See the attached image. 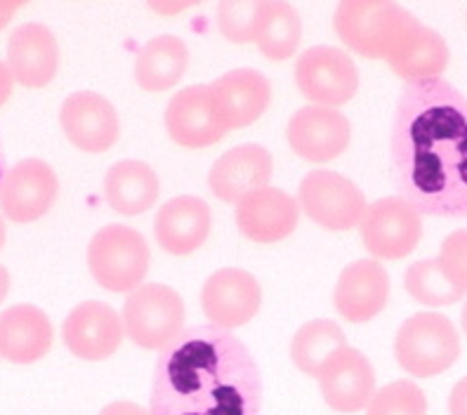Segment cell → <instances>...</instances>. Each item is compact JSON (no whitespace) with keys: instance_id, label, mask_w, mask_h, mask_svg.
Here are the masks:
<instances>
[{"instance_id":"6da1fadb","label":"cell","mask_w":467,"mask_h":415,"mask_svg":"<svg viewBox=\"0 0 467 415\" xmlns=\"http://www.w3.org/2000/svg\"><path fill=\"white\" fill-rule=\"evenodd\" d=\"M392 168L422 215L467 217V97L449 80L409 83L392 120Z\"/></svg>"},{"instance_id":"7a4b0ae2","label":"cell","mask_w":467,"mask_h":415,"mask_svg":"<svg viewBox=\"0 0 467 415\" xmlns=\"http://www.w3.org/2000/svg\"><path fill=\"white\" fill-rule=\"evenodd\" d=\"M151 415H260L263 373L229 330L196 326L171 342L154 368Z\"/></svg>"},{"instance_id":"3957f363","label":"cell","mask_w":467,"mask_h":415,"mask_svg":"<svg viewBox=\"0 0 467 415\" xmlns=\"http://www.w3.org/2000/svg\"><path fill=\"white\" fill-rule=\"evenodd\" d=\"M416 22L397 0H340L333 29L361 57L388 59Z\"/></svg>"},{"instance_id":"277c9868","label":"cell","mask_w":467,"mask_h":415,"mask_svg":"<svg viewBox=\"0 0 467 415\" xmlns=\"http://www.w3.org/2000/svg\"><path fill=\"white\" fill-rule=\"evenodd\" d=\"M151 265L147 239L126 224H107L88 245V269L95 284L109 293H132L140 288Z\"/></svg>"},{"instance_id":"5b68a950","label":"cell","mask_w":467,"mask_h":415,"mask_svg":"<svg viewBox=\"0 0 467 415\" xmlns=\"http://www.w3.org/2000/svg\"><path fill=\"white\" fill-rule=\"evenodd\" d=\"M397 364L413 378H434L461 357V337L444 314L420 312L401 324L394 340Z\"/></svg>"},{"instance_id":"8992f818","label":"cell","mask_w":467,"mask_h":415,"mask_svg":"<svg viewBox=\"0 0 467 415\" xmlns=\"http://www.w3.org/2000/svg\"><path fill=\"white\" fill-rule=\"evenodd\" d=\"M123 326L135 345L142 349H163L182 336L184 302L171 285L142 284L123 305Z\"/></svg>"},{"instance_id":"52a82bcc","label":"cell","mask_w":467,"mask_h":415,"mask_svg":"<svg viewBox=\"0 0 467 415\" xmlns=\"http://www.w3.org/2000/svg\"><path fill=\"white\" fill-rule=\"evenodd\" d=\"M297 203L314 224L328 232L361 227L368 211L364 192L352 180L333 171H312L302 177Z\"/></svg>"},{"instance_id":"ba28073f","label":"cell","mask_w":467,"mask_h":415,"mask_svg":"<svg viewBox=\"0 0 467 415\" xmlns=\"http://www.w3.org/2000/svg\"><path fill=\"white\" fill-rule=\"evenodd\" d=\"M361 239L376 260H404L422 239V213L404 196L378 199L366 211Z\"/></svg>"},{"instance_id":"9c48e42d","label":"cell","mask_w":467,"mask_h":415,"mask_svg":"<svg viewBox=\"0 0 467 415\" xmlns=\"http://www.w3.org/2000/svg\"><path fill=\"white\" fill-rule=\"evenodd\" d=\"M296 86L312 104L342 107L359 90V71L349 55L331 46L305 50L296 62Z\"/></svg>"},{"instance_id":"30bf717a","label":"cell","mask_w":467,"mask_h":415,"mask_svg":"<svg viewBox=\"0 0 467 415\" xmlns=\"http://www.w3.org/2000/svg\"><path fill=\"white\" fill-rule=\"evenodd\" d=\"M263 305V285L239 267L217 269L201 290V307L211 326L234 330L253 321Z\"/></svg>"},{"instance_id":"8fae6325","label":"cell","mask_w":467,"mask_h":415,"mask_svg":"<svg viewBox=\"0 0 467 415\" xmlns=\"http://www.w3.org/2000/svg\"><path fill=\"white\" fill-rule=\"evenodd\" d=\"M59 193V180L40 159H24L5 172L0 184V208L7 220L29 224L50 213Z\"/></svg>"},{"instance_id":"7c38bea8","label":"cell","mask_w":467,"mask_h":415,"mask_svg":"<svg viewBox=\"0 0 467 415\" xmlns=\"http://www.w3.org/2000/svg\"><path fill=\"white\" fill-rule=\"evenodd\" d=\"M59 126L68 142L86 154H104L119 142V114L114 104L98 92L68 95L59 109Z\"/></svg>"},{"instance_id":"4fadbf2b","label":"cell","mask_w":467,"mask_h":415,"mask_svg":"<svg viewBox=\"0 0 467 415\" xmlns=\"http://www.w3.org/2000/svg\"><path fill=\"white\" fill-rule=\"evenodd\" d=\"M126 326L107 302L88 300L76 305L64 319V345L76 358L83 361H104L119 352Z\"/></svg>"},{"instance_id":"5bb4252c","label":"cell","mask_w":467,"mask_h":415,"mask_svg":"<svg viewBox=\"0 0 467 415\" xmlns=\"http://www.w3.org/2000/svg\"><path fill=\"white\" fill-rule=\"evenodd\" d=\"M285 137L300 159L309 163H328L349 147L352 128L337 109L312 104L291 116Z\"/></svg>"},{"instance_id":"9a60e30c","label":"cell","mask_w":467,"mask_h":415,"mask_svg":"<svg viewBox=\"0 0 467 415\" xmlns=\"http://www.w3.org/2000/svg\"><path fill=\"white\" fill-rule=\"evenodd\" d=\"M217 120L227 130L253 126L272 102V86L257 68H234L208 86Z\"/></svg>"},{"instance_id":"2e32d148","label":"cell","mask_w":467,"mask_h":415,"mask_svg":"<svg viewBox=\"0 0 467 415\" xmlns=\"http://www.w3.org/2000/svg\"><path fill=\"white\" fill-rule=\"evenodd\" d=\"M297 223L300 203L284 189L263 187L236 203V227L253 244H279L296 232Z\"/></svg>"},{"instance_id":"e0dca14e","label":"cell","mask_w":467,"mask_h":415,"mask_svg":"<svg viewBox=\"0 0 467 415\" xmlns=\"http://www.w3.org/2000/svg\"><path fill=\"white\" fill-rule=\"evenodd\" d=\"M166 130L172 142L184 149L213 147L229 132L217 120L208 86H189L171 97L166 107Z\"/></svg>"},{"instance_id":"ac0fdd59","label":"cell","mask_w":467,"mask_h":415,"mask_svg":"<svg viewBox=\"0 0 467 415\" xmlns=\"http://www.w3.org/2000/svg\"><path fill=\"white\" fill-rule=\"evenodd\" d=\"M319 387L326 404L337 413L349 415L368 406L376 394V373L368 358L348 345L321 368Z\"/></svg>"},{"instance_id":"d6986e66","label":"cell","mask_w":467,"mask_h":415,"mask_svg":"<svg viewBox=\"0 0 467 415\" xmlns=\"http://www.w3.org/2000/svg\"><path fill=\"white\" fill-rule=\"evenodd\" d=\"M7 67L19 86L31 90L46 88L59 68V46L55 34L38 22L17 26L7 40Z\"/></svg>"},{"instance_id":"ffe728a7","label":"cell","mask_w":467,"mask_h":415,"mask_svg":"<svg viewBox=\"0 0 467 415\" xmlns=\"http://www.w3.org/2000/svg\"><path fill=\"white\" fill-rule=\"evenodd\" d=\"M389 276L378 260H357L340 272L336 284V309L349 324H366L385 309Z\"/></svg>"},{"instance_id":"44dd1931","label":"cell","mask_w":467,"mask_h":415,"mask_svg":"<svg viewBox=\"0 0 467 415\" xmlns=\"http://www.w3.org/2000/svg\"><path fill=\"white\" fill-rule=\"evenodd\" d=\"M274 161L263 144H241L213 163L208 184L224 203H239L248 193L269 187Z\"/></svg>"},{"instance_id":"7402d4cb","label":"cell","mask_w":467,"mask_h":415,"mask_svg":"<svg viewBox=\"0 0 467 415\" xmlns=\"http://www.w3.org/2000/svg\"><path fill=\"white\" fill-rule=\"evenodd\" d=\"M213 227L211 208L199 196H175L156 213V241L177 257L192 255L208 241Z\"/></svg>"},{"instance_id":"603a6c76","label":"cell","mask_w":467,"mask_h":415,"mask_svg":"<svg viewBox=\"0 0 467 415\" xmlns=\"http://www.w3.org/2000/svg\"><path fill=\"white\" fill-rule=\"evenodd\" d=\"M55 340L50 319L34 305H12L0 314V357L12 364H36Z\"/></svg>"},{"instance_id":"cb8c5ba5","label":"cell","mask_w":467,"mask_h":415,"mask_svg":"<svg viewBox=\"0 0 467 415\" xmlns=\"http://www.w3.org/2000/svg\"><path fill=\"white\" fill-rule=\"evenodd\" d=\"M449 57L446 40L418 19L385 62L400 78L420 83V80L441 78L449 67Z\"/></svg>"},{"instance_id":"d4e9b609","label":"cell","mask_w":467,"mask_h":415,"mask_svg":"<svg viewBox=\"0 0 467 415\" xmlns=\"http://www.w3.org/2000/svg\"><path fill=\"white\" fill-rule=\"evenodd\" d=\"M159 175L144 161H119L104 177V196L116 213L135 217L159 201Z\"/></svg>"},{"instance_id":"484cf974","label":"cell","mask_w":467,"mask_h":415,"mask_svg":"<svg viewBox=\"0 0 467 415\" xmlns=\"http://www.w3.org/2000/svg\"><path fill=\"white\" fill-rule=\"evenodd\" d=\"M187 67V43L177 36H156L137 52L135 80L147 92H166L182 80Z\"/></svg>"},{"instance_id":"4316f807","label":"cell","mask_w":467,"mask_h":415,"mask_svg":"<svg viewBox=\"0 0 467 415\" xmlns=\"http://www.w3.org/2000/svg\"><path fill=\"white\" fill-rule=\"evenodd\" d=\"M302 40V19L288 0H265L255 46L272 62L293 57Z\"/></svg>"},{"instance_id":"83f0119b","label":"cell","mask_w":467,"mask_h":415,"mask_svg":"<svg viewBox=\"0 0 467 415\" xmlns=\"http://www.w3.org/2000/svg\"><path fill=\"white\" fill-rule=\"evenodd\" d=\"M342 348H348V337L336 321L314 319L307 321L293 337V364L312 378H319L324 368Z\"/></svg>"},{"instance_id":"f1b7e54d","label":"cell","mask_w":467,"mask_h":415,"mask_svg":"<svg viewBox=\"0 0 467 415\" xmlns=\"http://www.w3.org/2000/svg\"><path fill=\"white\" fill-rule=\"evenodd\" d=\"M406 290L420 305L428 307H446L461 300L465 293L449 279L439 260H420L406 269Z\"/></svg>"},{"instance_id":"f546056e","label":"cell","mask_w":467,"mask_h":415,"mask_svg":"<svg viewBox=\"0 0 467 415\" xmlns=\"http://www.w3.org/2000/svg\"><path fill=\"white\" fill-rule=\"evenodd\" d=\"M263 7L265 0H220V5H217L220 34L236 46L255 43Z\"/></svg>"},{"instance_id":"4dcf8cb0","label":"cell","mask_w":467,"mask_h":415,"mask_svg":"<svg viewBox=\"0 0 467 415\" xmlns=\"http://www.w3.org/2000/svg\"><path fill=\"white\" fill-rule=\"evenodd\" d=\"M428 399L413 380H397L370 397L366 415H425Z\"/></svg>"},{"instance_id":"1f68e13d","label":"cell","mask_w":467,"mask_h":415,"mask_svg":"<svg viewBox=\"0 0 467 415\" xmlns=\"http://www.w3.org/2000/svg\"><path fill=\"white\" fill-rule=\"evenodd\" d=\"M439 265L462 293H467V229L449 233L439 251Z\"/></svg>"},{"instance_id":"d6a6232c","label":"cell","mask_w":467,"mask_h":415,"mask_svg":"<svg viewBox=\"0 0 467 415\" xmlns=\"http://www.w3.org/2000/svg\"><path fill=\"white\" fill-rule=\"evenodd\" d=\"M201 3L203 0H147V5L151 7V12H156L161 17H175L180 12L201 5Z\"/></svg>"},{"instance_id":"836d02e7","label":"cell","mask_w":467,"mask_h":415,"mask_svg":"<svg viewBox=\"0 0 467 415\" xmlns=\"http://www.w3.org/2000/svg\"><path fill=\"white\" fill-rule=\"evenodd\" d=\"M449 413L467 415V378L458 380L449 394Z\"/></svg>"},{"instance_id":"e575fe53","label":"cell","mask_w":467,"mask_h":415,"mask_svg":"<svg viewBox=\"0 0 467 415\" xmlns=\"http://www.w3.org/2000/svg\"><path fill=\"white\" fill-rule=\"evenodd\" d=\"M99 415H151V410L142 409L140 404H132V401H114V404L104 406Z\"/></svg>"},{"instance_id":"d590c367","label":"cell","mask_w":467,"mask_h":415,"mask_svg":"<svg viewBox=\"0 0 467 415\" xmlns=\"http://www.w3.org/2000/svg\"><path fill=\"white\" fill-rule=\"evenodd\" d=\"M12 88H15V78H12V71L5 62H0V107L10 99Z\"/></svg>"},{"instance_id":"8d00e7d4","label":"cell","mask_w":467,"mask_h":415,"mask_svg":"<svg viewBox=\"0 0 467 415\" xmlns=\"http://www.w3.org/2000/svg\"><path fill=\"white\" fill-rule=\"evenodd\" d=\"M26 3H29V0H0V12L7 15V17H12V15H15L19 7L26 5Z\"/></svg>"},{"instance_id":"74e56055","label":"cell","mask_w":467,"mask_h":415,"mask_svg":"<svg viewBox=\"0 0 467 415\" xmlns=\"http://www.w3.org/2000/svg\"><path fill=\"white\" fill-rule=\"evenodd\" d=\"M7 288H10V274H7V269L0 265V302L5 300Z\"/></svg>"},{"instance_id":"f35d334b","label":"cell","mask_w":467,"mask_h":415,"mask_svg":"<svg viewBox=\"0 0 467 415\" xmlns=\"http://www.w3.org/2000/svg\"><path fill=\"white\" fill-rule=\"evenodd\" d=\"M5 245V224H3V220H0V248Z\"/></svg>"},{"instance_id":"ab89813d","label":"cell","mask_w":467,"mask_h":415,"mask_svg":"<svg viewBox=\"0 0 467 415\" xmlns=\"http://www.w3.org/2000/svg\"><path fill=\"white\" fill-rule=\"evenodd\" d=\"M5 180V163H3V151H0V184Z\"/></svg>"},{"instance_id":"60d3db41","label":"cell","mask_w":467,"mask_h":415,"mask_svg":"<svg viewBox=\"0 0 467 415\" xmlns=\"http://www.w3.org/2000/svg\"><path fill=\"white\" fill-rule=\"evenodd\" d=\"M7 22H10V17H7V15H3V12H0V31L5 29Z\"/></svg>"},{"instance_id":"b9f144b4","label":"cell","mask_w":467,"mask_h":415,"mask_svg":"<svg viewBox=\"0 0 467 415\" xmlns=\"http://www.w3.org/2000/svg\"><path fill=\"white\" fill-rule=\"evenodd\" d=\"M462 330H465V336H467V302H465V307H462Z\"/></svg>"}]
</instances>
